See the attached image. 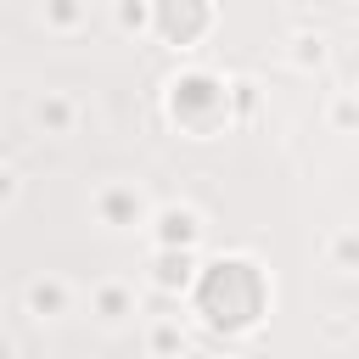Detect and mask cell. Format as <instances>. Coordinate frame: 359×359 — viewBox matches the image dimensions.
I'll return each instance as SVG.
<instances>
[{"label": "cell", "instance_id": "obj_1", "mask_svg": "<svg viewBox=\"0 0 359 359\" xmlns=\"http://www.w3.org/2000/svg\"><path fill=\"white\" fill-rule=\"evenodd\" d=\"M157 280H163V286H174V280H185V258H163V269H157Z\"/></svg>", "mask_w": 359, "mask_h": 359}, {"label": "cell", "instance_id": "obj_2", "mask_svg": "<svg viewBox=\"0 0 359 359\" xmlns=\"http://www.w3.org/2000/svg\"><path fill=\"white\" fill-rule=\"evenodd\" d=\"M163 224H168V241H185V236H191V219H185V213H168Z\"/></svg>", "mask_w": 359, "mask_h": 359}]
</instances>
